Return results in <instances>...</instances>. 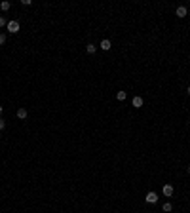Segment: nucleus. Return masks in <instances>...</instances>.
Here are the masks:
<instances>
[{
  "mask_svg": "<svg viewBox=\"0 0 190 213\" xmlns=\"http://www.w3.org/2000/svg\"><path fill=\"white\" fill-rule=\"evenodd\" d=\"M6 29H8L10 32H19V21L17 19H12V21H8V25H6Z\"/></svg>",
  "mask_w": 190,
  "mask_h": 213,
  "instance_id": "obj_1",
  "label": "nucleus"
},
{
  "mask_svg": "<svg viewBox=\"0 0 190 213\" xmlns=\"http://www.w3.org/2000/svg\"><path fill=\"white\" fill-rule=\"evenodd\" d=\"M186 13H188L186 6H179V8L175 10V15H177V17H186Z\"/></svg>",
  "mask_w": 190,
  "mask_h": 213,
  "instance_id": "obj_2",
  "label": "nucleus"
},
{
  "mask_svg": "<svg viewBox=\"0 0 190 213\" xmlns=\"http://www.w3.org/2000/svg\"><path fill=\"white\" fill-rule=\"evenodd\" d=\"M145 200L148 202V204H156V202H158V194H156V192H148V194L145 196Z\"/></svg>",
  "mask_w": 190,
  "mask_h": 213,
  "instance_id": "obj_3",
  "label": "nucleus"
},
{
  "mask_svg": "<svg viewBox=\"0 0 190 213\" xmlns=\"http://www.w3.org/2000/svg\"><path fill=\"white\" fill-rule=\"evenodd\" d=\"M173 184H164V188H162V192H164V196H167V198H169L171 194H173Z\"/></svg>",
  "mask_w": 190,
  "mask_h": 213,
  "instance_id": "obj_4",
  "label": "nucleus"
},
{
  "mask_svg": "<svg viewBox=\"0 0 190 213\" xmlns=\"http://www.w3.org/2000/svg\"><path fill=\"white\" fill-rule=\"evenodd\" d=\"M131 103H133V106H135V109H141L145 101H143V97H139V95H137V97H133V101H131Z\"/></svg>",
  "mask_w": 190,
  "mask_h": 213,
  "instance_id": "obj_5",
  "label": "nucleus"
},
{
  "mask_svg": "<svg viewBox=\"0 0 190 213\" xmlns=\"http://www.w3.org/2000/svg\"><path fill=\"white\" fill-rule=\"evenodd\" d=\"M17 118H19V120H25V118H27V109L19 106V109H17Z\"/></svg>",
  "mask_w": 190,
  "mask_h": 213,
  "instance_id": "obj_6",
  "label": "nucleus"
},
{
  "mask_svg": "<svg viewBox=\"0 0 190 213\" xmlns=\"http://www.w3.org/2000/svg\"><path fill=\"white\" fill-rule=\"evenodd\" d=\"M110 40H107V38H105L103 42H101V49H105V52H108V49H110Z\"/></svg>",
  "mask_w": 190,
  "mask_h": 213,
  "instance_id": "obj_7",
  "label": "nucleus"
},
{
  "mask_svg": "<svg viewBox=\"0 0 190 213\" xmlns=\"http://www.w3.org/2000/svg\"><path fill=\"white\" fill-rule=\"evenodd\" d=\"M12 8V4L8 2V0H4V2H0V10H2V12H8Z\"/></svg>",
  "mask_w": 190,
  "mask_h": 213,
  "instance_id": "obj_8",
  "label": "nucleus"
},
{
  "mask_svg": "<svg viewBox=\"0 0 190 213\" xmlns=\"http://www.w3.org/2000/svg\"><path fill=\"white\" fill-rule=\"evenodd\" d=\"M125 97H128V91H118V93H116L118 101H125Z\"/></svg>",
  "mask_w": 190,
  "mask_h": 213,
  "instance_id": "obj_9",
  "label": "nucleus"
},
{
  "mask_svg": "<svg viewBox=\"0 0 190 213\" xmlns=\"http://www.w3.org/2000/svg\"><path fill=\"white\" fill-rule=\"evenodd\" d=\"M162 209H164V211H165V213H169V211H171V209H173V205H171V202H165V204H164V205H162Z\"/></svg>",
  "mask_w": 190,
  "mask_h": 213,
  "instance_id": "obj_10",
  "label": "nucleus"
},
{
  "mask_svg": "<svg viewBox=\"0 0 190 213\" xmlns=\"http://www.w3.org/2000/svg\"><path fill=\"white\" fill-rule=\"evenodd\" d=\"M95 49H97L95 44H88V46H86V52H88V53H95Z\"/></svg>",
  "mask_w": 190,
  "mask_h": 213,
  "instance_id": "obj_11",
  "label": "nucleus"
},
{
  "mask_svg": "<svg viewBox=\"0 0 190 213\" xmlns=\"http://www.w3.org/2000/svg\"><path fill=\"white\" fill-rule=\"evenodd\" d=\"M4 25H8V21H6L4 17H0V27H4Z\"/></svg>",
  "mask_w": 190,
  "mask_h": 213,
  "instance_id": "obj_12",
  "label": "nucleus"
},
{
  "mask_svg": "<svg viewBox=\"0 0 190 213\" xmlns=\"http://www.w3.org/2000/svg\"><path fill=\"white\" fill-rule=\"evenodd\" d=\"M0 44H6V34H0Z\"/></svg>",
  "mask_w": 190,
  "mask_h": 213,
  "instance_id": "obj_13",
  "label": "nucleus"
},
{
  "mask_svg": "<svg viewBox=\"0 0 190 213\" xmlns=\"http://www.w3.org/2000/svg\"><path fill=\"white\" fill-rule=\"evenodd\" d=\"M4 127H6V122H4L2 118H0V130H4Z\"/></svg>",
  "mask_w": 190,
  "mask_h": 213,
  "instance_id": "obj_14",
  "label": "nucleus"
},
{
  "mask_svg": "<svg viewBox=\"0 0 190 213\" xmlns=\"http://www.w3.org/2000/svg\"><path fill=\"white\" fill-rule=\"evenodd\" d=\"M2 112H4V106H2V105H0V114H2Z\"/></svg>",
  "mask_w": 190,
  "mask_h": 213,
  "instance_id": "obj_15",
  "label": "nucleus"
},
{
  "mask_svg": "<svg viewBox=\"0 0 190 213\" xmlns=\"http://www.w3.org/2000/svg\"><path fill=\"white\" fill-rule=\"evenodd\" d=\"M186 93H188V95H190V88H188V90H186Z\"/></svg>",
  "mask_w": 190,
  "mask_h": 213,
  "instance_id": "obj_16",
  "label": "nucleus"
},
{
  "mask_svg": "<svg viewBox=\"0 0 190 213\" xmlns=\"http://www.w3.org/2000/svg\"><path fill=\"white\" fill-rule=\"evenodd\" d=\"M188 173H190V166H188Z\"/></svg>",
  "mask_w": 190,
  "mask_h": 213,
  "instance_id": "obj_17",
  "label": "nucleus"
}]
</instances>
